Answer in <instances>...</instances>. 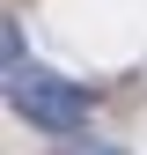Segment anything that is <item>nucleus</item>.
<instances>
[{"label":"nucleus","mask_w":147,"mask_h":155,"mask_svg":"<svg viewBox=\"0 0 147 155\" xmlns=\"http://www.w3.org/2000/svg\"><path fill=\"white\" fill-rule=\"evenodd\" d=\"M8 104H15L22 126L59 133V140L88 133V118H96V89H88V81H66V74H52V67H37V59L8 74Z\"/></svg>","instance_id":"1"},{"label":"nucleus","mask_w":147,"mask_h":155,"mask_svg":"<svg viewBox=\"0 0 147 155\" xmlns=\"http://www.w3.org/2000/svg\"><path fill=\"white\" fill-rule=\"evenodd\" d=\"M15 67H30V37H22V22H0V74H15Z\"/></svg>","instance_id":"2"},{"label":"nucleus","mask_w":147,"mask_h":155,"mask_svg":"<svg viewBox=\"0 0 147 155\" xmlns=\"http://www.w3.org/2000/svg\"><path fill=\"white\" fill-rule=\"evenodd\" d=\"M59 155H125V148H96V140H66Z\"/></svg>","instance_id":"3"}]
</instances>
